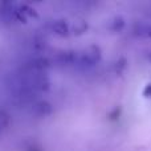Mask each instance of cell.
<instances>
[{
	"label": "cell",
	"mask_w": 151,
	"mask_h": 151,
	"mask_svg": "<svg viewBox=\"0 0 151 151\" xmlns=\"http://www.w3.org/2000/svg\"><path fill=\"white\" fill-rule=\"evenodd\" d=\"M137 33L151 39V25H139V28H137Z\"/></svg>",
	"instance_id": "cell-8"
},
{
	"label": "cell",
	"mask_w": 151,
	"mask_h": 151,
	"mask_svg": "<svg viewBox=\"0 0 151 151\" xmlns=\"http://www.w3.org/2000/svg\"><path fill=\"white\" fill-rule=\"evenodd\" d=\"M29 151H41V150H39V149H33V150H32V149H31Z\"/></svg>",
	"instance_id": "cell-11"
},
{
	"label": "cell",
	"mask_w": 151,
	"mask_h": 151,
	"mask_svg": "<svg viewBox=\"0 0 151 151\" xmlns=\"http://www.w3.org/2000/svg\"><path fill=\"white\" fill-rule=\"evenodd\" d=\"M149 60L151 61V52H150V55H149Z\"/></svg>",
	"instance_id": "cell-12"
},
{
	"label": "cell",
	"mask_w": 151,
	"mask_h": 151,
	"mask_svg": "<svg viewBox=\"0 0 151 151\" xmlns=\"http://www.w3.org/2000/svg\"><path fill=\"white\" fill-rule=\"evenodd\" d=\"M33 111L35 114H37L39 117H47L53 113V107L49 102L47 101H39L36 104H33Z\"/></svg>",
	"instance_id": "cell-5"
},
{
	"label": "cell",
	"mask_w": 151,
	"mask_h": 151,
	"mask_svg": "<svg viewBox=\"0 0 151 151\" xmlns=\"http://www.w3.org/2000/svg\"><path fill=\"white\" fill-rule=\"evenodd\" d=\"M125 19L122 16H115L110 20L109 23V29L111 32H121L123 28H125Z\"/></svg>",
	"instance_id": "cell-6"
},
{
	"label": "cell",
	"mask_w": 151,
	"mask_h": 151,
	"mask_svg": "<svg viewBox=\"0 0 151 151\" xmlns=\"http://www.w3.org/2000/svg\"><path fill=\"white\" fill-rule=\"evenodd\" d=\"M49 29L52 33H55L56 36L60 37H65L70 33V27L63 19H57V20H53L52 23L49 24Z\"/></svg>",
	"instance_id": "cell-4"
},
{
	"label": "cell",
	"mask_w": 151,
	"mask_h": 151,
	"mask_svg": "<svg viewBox=\"0 0 151 151\" xmlns=\"http://www.w3.org/2000/svg\"><path fill=\"white\" fill-rule=\"evenodd\" d=\"M88 29V25H86L83 21H77L74 23V33H82Z\"/></svg>",
	"instance_id": "cell-9"
},
{
	"label": "cell",
	"mask_w": 151,
	"mask_h": 151,
	"mask_svg": "<svg viewBox=\"0 0 151 151\" xmlns=\"http://www.w3.org/2000/svg\"><path fill=\"white\" fill-rule=\"evenodd\" d=\"M78 52L77 50H61L56 56V61L65 66H76L77 64Z\"/></svg>",
	"instance_id": "cell-3"
},
{
	"label": "cell",
	"mask_w": 151,
	"mask_h": 151,
	"mask_svg": "<svg viewBox=\"0 0 151 151\" xmlns=\"http://www.w3.org/2000/svg\"><path fill=\"white\" fill-rule=\"evenodd\" d=\"M143 96L146 98H151V83H147L143 89Z\"/></svg>",
	"instance_id": "cell-10"
},
{
	"label": "cell",
	"mask_w": 151,
	"mask_h": 151,
	"mask_svg": "<svg viewBox=\"0 0 151 151\" xmlns=\"http://www.w3.org/2000/svg\"><path fill=\"white\" fill-rule=\"evenodd\" d=\"M0 17L5 23H25L27 19L20 11V3L3 1L0 3Z\"/></svg>",
	"instance_id": "cell-2"
},
{
	"label": "cell",
	"mask_w": 151,
	"mask_h": 151,
	"mask_svg": "<svg viewBox=\"0 0 151 151\" xmlns=\"http://www.w3.org/2000/svg\"><path fill=\"white\" fill-rule=\"evenodd\" d=\"M11 123V115L4 110H0V135L8 129Z\"/></svg>",
	"instance_id": "cell-7"
},
{
	"label": "cell",
	"mask_w": 151,
	"mask_h": 151,
	"mask_svg": "<svg viewBox=\"0 0 151 151\" xmlns=\"http://www.w3.org/2000/svg\"><path fill=\"white\" fill-rule=\"evenodd\" d=\"M101 58H102V52L99 49V47L90 45V47L82 49L81 52H78L76 66H78L81 69H90L93 66H96L101 61Z\"/></svg>",
	"instance_id": "cell-1"
}]
</instances>
